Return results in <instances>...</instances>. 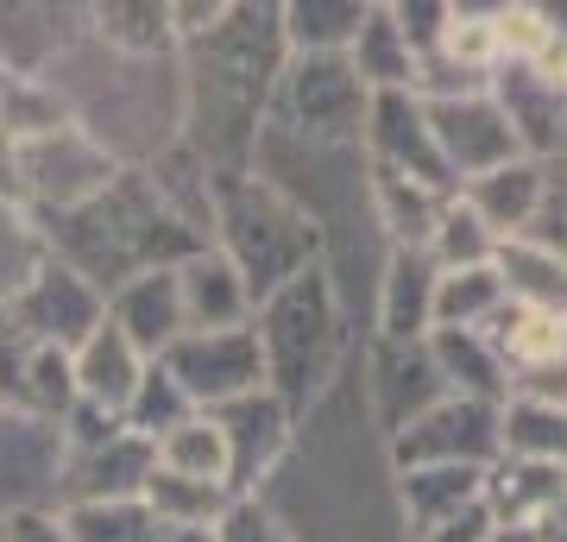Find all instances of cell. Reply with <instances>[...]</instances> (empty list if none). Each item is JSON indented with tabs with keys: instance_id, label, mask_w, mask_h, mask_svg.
Returning a JSON list of instances; mask_svg holds the SVG:
<instances>
[{
	"instance_id": "cell-9",
	"label": "cell",
	"mask_w": 567,
	"mask_h": 542,
	"mask_svg": "<svg viewBox=\"0 0 567 542\" xmlns=\"http://www.w3.org/2000/svg\"><path fill=\"white\" fill-rule=\"evenodd\" d=\"M177 303H183V335H227V328H246V297L240 272L221 259V253H189L177 265Z\"/></svg>"
},
{
	"instance_id": "cell-5",
	"label": "cell",
	"mask_w": 567,
	"mask_h": 542,
	"mask_svg": "<svg viewBox=\"0 0 567 542\" xmlns=\"http://www.w3.org/2000/svg\"><path fill=\"white\" fill-rule=\"evenodd\" d=\"M486 454H498V417L480 398H454L423 410L416 422H404L398 436V461H435V467H480Z\"/></svg>"
},
{
	"instance_id": "cell-1",
	"label": "cell",
	"mask_w": 567,
	"mask_h": 542,
	"mask_svg": "<svg viewBox=\"0 0 567 542\" xmlns=\"http://www.w3.org/2000/svg\"><path fill=\"white\" fill-rule=\"evenodd\" d=\"M152 366L171 372L183 398L196 410H221L234 398H252L265 391V347H259V328H227V335H183L171 341Z\"/></svg>"
},
{
	"instance_id": "cell-28",
	"label": "cell",
	"mask_w": 567,
	"mask_h": 542,
	"mask_svg": "<svg viewBox=\"0 0 567 542\" xmlns=\"http://www.w3.org/2000/svg\"><path fill=\"white\" fill-rule=\"evenodd\" d=\"M435 58H442V63H461V76H486V70H498L492 13L447 7V13H442V39H435Z\"/></svg>"
},
{
	"instance_id": "cell-10",
	"label": "cell",
	"mask_w": 567,
	"mask_h": 542,
	"mask_svg": "<svg viewBox=\"0 0 567 542\" xmlns=\"http://www.w3.org/2000/svg\"><path fill=\"white\" fill-rule=\"evenodd\" d=\"M70 366H76V403L95 410V417H114V422L126 417V403H133V391H140V379H145V360L126 347V335L114 321H102V328L70 354Z\"/></svg>"
},
{
	"instance_id": "cell-16",
	"label": "cell",
	"mask_w": 567,
	"mask_h": 542,
	"mask_svg": "<svg viewBox=\"0 0 567 542\" xmlns=\"http://www.w3.org/2000/svg\"><path fill=\"white\" fill-rule=\"evenodd\" d=\"M498 309H505V290H498V272H492V265H473V272H435L429 335H435V328H447V335H480Z\"/></svg>"
},
{
	"instance_id": "cell-6",
	"label": "cell",
	"mask_w": 567,
	"mask_h": 542,
	"mask_svg": "<svg viewBox=\"0 0 567 542\" xmlns=\"http://www.w3.org/2000/svg\"><path fill=\"white\" fill-rule=\"evenodd\" d=\"M365 126H372V152H379L385 171L423 183V190H435V196H454V177L442 171V152H435V140H429V121H423V101L416 95H404V89L372 95Z\"/></svg>"
},
{
	"instance_id": "cell-32",
	"label": "cell",
	"mask_w": 567,
	"mask_h": 542,
	"mask_svg": "<svg viewBox=\"0 0 567 542\" xmlns=\"http://www.w3.org/2000/svg\"><path fill=\"white\" fill-rule=\"evenodd\" d=\"M0 542H70V536H63L58 518H44V511L20 504V511H7V518H0Z\"/></svg>"
},
{
	"instance_id": "cell-31",
	"label": "cell",
	"mask_w": 567,
	"mask_h": 542,
	"mask_svg": "<svg viewBox=\"0 0 567 542\" xmlns=\"http://www.w3.org/2000/svg\"><path fill=\"white\" fill-rule=\"evenodd\" d=\"M208 542H290V536H284L265 511H252V504H227L221 523L208 530Z\"/></svg>"
},
{
	"instance_id": "cell-3",
	"label": "cell",
	"mask_w": 567,
	"mask_h": 542,
	"mask_svg": "<svg viewBox=\"0 0 567 542\" xmlns=\"http://www.w3.org/2000/svg\"><path fill=\"white\" fill-rule=\"evenodd\" d=\"M13 177H25L32 196L58 202L63 215H70V208H82V202L102 196L121 171H114V158H107L76 121H63L58 133H39V140L13 145Z\"/></svg>"
},
{
	"instance_id": "cell-22",
	"label": "cell",
	"mask_w": 567,
	"mask_h": 542,
	"mask_svg": "<svg viewBox=\"0 0 567 542\" xmlns=\"http://www.w3.org/2000/svg\"><path fill=\"white\" fill-rule=\"evenodd\" d=\"M429 297H435V265H429V253L398 246L391 278H385V335H391V341L423 335V328H429Z\"/></svg>"
},
{
	"instance_id": "cell-11",
	"label": "cell",
	"mask_w": 567,
	"mask_h": 542,
	"mask_svg": "<svg viewBox=\"0 0 567 542\" xmlns=\"http://www.w3.org/2000/svg\"><path fill=\"white\" fill-rule=\"evenodd\" d=\"M492 272H498V290H505L511 309H536V316H561L567 321V259L555 253V246H543L536 234L498 241Z\"/></svg>"
},
{
	"instance_id": "cell-30",
	"label": "cell",
	"mask_w": 567,
	"mask_h": 542,
	"mask_svg": "<svg viewBox=\"0 0 567 542\" xmlns=\"http://www.w3.org/2000/svg\"><path fill=\"white\" fill-rule=\"evenodd\" d=\"M536 241L567 259V171H543V208H536Z\"/></svg>"
},
{
	"instance_id": "cell-21",
	"label": "cell",
	"mask_w": 567,
	"mask_h": 542,
	"mask_svg": "<svg viewBox=\"0 0 567 542\" xmlns=\"http://www.w3.org/2000/svg\"><path fill=\"white\" fill-rule=\"evenodd\" d=\"M140 504L164 523V530H215V523H221V511H227V485L171 480V473H158V467H152V480H145Z\"/></svg>"
},
{
	"instance_id": "cell-17",
	"label": "cell",
	"mask_w": 567,
	"mask_h": 542,
	"mask_svg": "<svg viewBox=\"0 0 567 542\" xmlns=\"http://www.w3.org/2000/svg\"><path fill=\"white\" fill-rule=\"evenodd\" d=\"M152 461H158V473H171V480L227 485V442H221V429H215L208 410L183 417L177 429H164L158 442H152Z\"/></svg>"
},
{
	"instance_id": "cell-20",
	"label": "cell",
	"mask_w": 567,
	"mask_h": 542,
	"mask_svg": "<svg viewBox=\"0 0 567 542\" xmlns=\"http://www.w3.org/2000/svg\"><path fill=\"white\" fill-rule=\"evenodd\" d=\"M372 190H379V215H385V227L398 234V246H410V253H423L429 234H435V222H442L447 196H435V190H423V183L398 177V171H385L379 164V177H372Z\"/></svg>"
},
{
	"instance_id": "cell-27",
	"label": "cell",
	"mask_w": 567,
	"mask_h": 542,
	"mask_svg": "<svg viewBox=\"0 0 567 542\" xmlns=\"http://www.w3.org/2000/svg\"><path fill=\"white\" fill-rule=\"evenodd\" d=\"M25 403L39 422H63L76 410V366L63 347H25Z\"/></svg>"
},
{
	"instance_id": "cell-25",
	"label": "cell",
	"mask_w": 567,
	"mask_h": 542,
	"mask_svg": "<svg viewBox=\"0 0 567 542\" xmlns=\"http://www.w3.org/2000/svg\"><path fill=\"white\" fill-rule=\"evenodd\" d=\"M70 542H158L164 523L145 511L140 499H114V504H70L63 518Z\"/></svg>"
},
{
	"instance_id": "cell-12",
	"label": "cell",
	"mask_w": 567,
	"mask_h": 542,
	"mask_svg": "<svg viewBox=\"0 0 567 542\" xmlns=\"http://www.w3.org/2000/svg\"><path fill=\"white\" fill-rule=\"evenodd\" d=\"M215 429H221L227 442V492H240V485L259 480V467H271V454L284 448V403L252 391V398H234L221 410H208Z\"/></svg>"
},
{
	"instance_id": "cell-8",
	"label": "cell",
	"mask_w": 567,
	"mask_h": 542,
	"mask_svg": "<svg viewBox=\"0 0 567 542\" xmlns=\"http://www.w3.org/2000/svg\"><path fill=\"white\" fill-rule=\"evenodd\" d=\"M107 321L126 335L140 360H158L171 341H183V303H177V265L140 272L121 290H107Z\"/></svg>"
},
{
	"instance_id": "cell-14",
	"label": "cell",
	"mask_w": 567,
	"mask_h": 542,
	"mask_svg": "<svg viewBox=\"0 0 567 542\" xmlns=\"http://www.w3.org/2000/svg\"><path fill=\"white\" fill-rule=\"evenodd\" d=\"M454 196L486 222L492 241H517V234H529L536 227V208H543V164H505V171H492V177L480 183H461Z\"/></svg>"
},
{
	"instance_id": "cell-13",
	"label": "cell",
	"mask_w": 567,
	"mask_h": 542,
	"mask_svg": "<svg viewBox=\"0 0 567 542\" xmlns=\"http://www.w3.org/2000/svg\"><path fill=\"white\" fill-rule=\"evenodd\" d=\"M152 442H140L133 429H114L107 442H89L76 448V504H114V499H140L145 480H152Z\"/></svg>"
},
{
	"instance_id": "cell-24",
	"label": "cell",
	"mask_w": 567,
	"mask_h": 542,
	"mask_svg": "<svg viewBox=\"0 0 567 542\" xmlns=\"http://www.w3.org/2000/svg\"><path fill=\"white\" fill-rule=\"evenodd\" d=\"M423 253H429V265H435V272H473V265H492L498 241H492L486 222H480L461 196H447L442 222H435V234H429Z\"/></svg>"
},
{
	"instance_id": "cell-4",
	"label": "cell",
	"mask_w": 567,
	"mask_h": 542,
	"mask_svg": "<svg viewBox=\"0 0 567 542\" xmlns=\"http://www.w3.org/2000/svg\"><path fill=\"white\" fill-rule=\"evenodd\" d=\"M13 321H20V335L32 347H63V354H76V347L107 321V303H102V290H89L70 265L51 259L39 278L13 297Z\"/></svg>"
},
{
	"instance_id": "cell-18",
	"label": "cell",
	"mask_w": 567,
	"mask_h": 542,
	"mask_svg": "<svg viewBox=\"0 0 567 542\" xmlns=\"http://www.w3.org/2000/svg\"><path fill=\"white\" fill-rule=\"evenodd\" d=\"M498 448H505L511 461L561 467L567 461V410L561 403H536V398H511L498 410Z\"/></svg>"
},
{
	"instance_id": "cell-26",
	"label": "cell",
	"mask_w": 567,
	"mask_h": 542,
	"mask_svg": "<svg viewBox=\"0 0 567 542\" xmlns=\"http://www.w3.org/2000/svg\"><path fill=\"white\" fill-rule=\"evenodd\" d=\"M435 372H447L454 385H466V391H480V403L486 398H505V366L492 360L486 335H447V328H435Z\"/></svg>"
},
{
	"instance_id": "cell-33",
	"label": "cell",
	"mask_w": 567,
	"mask_h": 542,
	"mask_svg": "<svg viewBox=\"0 0 567 542\" xmlns=\"http://www.w3.org/2000/svg\"><path fill=\"white\" fill-rule=\"evenodd\" d=\"M0 328H7V316H0Z\"/></svg>"
},
{
	"instance_id": "cell-2",
	"label": "cell",
	"mask_w": 567,
	"mask_h": 542,
	"mask_svg": "<svg viewBox=\"0 0 567 542\" xmlns=\"http://www.w3.org/2000/svg\"><path fill=\"white\" fill-rule=\"evenodd\" d=\"M423 121H429V140H435V152H442V171L454 177V190L524 158V145H517V133H511V121L498 114L492 95L423 101Z\"/></svg>"
},
{
	"instance_id": "cell-29",
	"label": "cell",
	"mask_w": 567,
	"mask_h": 542,
	"mask_svg": "<svg viewBox=\"0 0 567 542\" xmlns=\"http://www.w3.org/2000/svg\"><path fill=\"white\" fill-rule=\"evenodd\" d=\"M548 39H555V13H543V7H492V44H498L505 70L536 63Z\"/></svg>"
},
{
	"instance_id": "cell-23",
	"label": "cell",
	"mask_w": 567,
	"mask_h": 542,
	"mask_svg": "<svg viewBox=\"0 0 567 542\" xmlns=\"http://www.w3.org/2000/svg\"><path fill=\"white\" fill-rule=\"evenodd\" d=\"M44 265H51V241L39 234V222L25 215L20 202L0 196V303L20 297Z\"/></svg>"
},
{
	"instance_id": "cell-19",
	"label": "cell",
	"mask_w": 567,
	"mask_h": 542,
	"mask_svg": "<svg viewBox=\"0 0 567 542\" xmlns=\"http://www.w3.org/2000/svg\"><path fill=\"white\" fill-rule=\"evenodd\" d=\"M480 485H486V473H480V467H435V473H410L404 504H410L416 536H435L442 523L461 518L466 504H480Z\"/></svg>"
},
{
	"instance_id": "cell-7",
	"label": "cell",
	"mask_w": 567,
	"mask_h": 542,
	"mask_svg": "<svg viewBox=\"0 0 567 542\" xmlns=\"http://www.w3.org/2000/svg\"><path fill=\"white\" fill-rule=\"evenodd\" d=\"M290 95H297V121L316 133V140H347L365 126V108H372V89L353 76V63L341 58H309L297 63L290 76Z\"/></svg>"
},
{
	"instance_id": "cell-15",
	"label": "cell",
	"mask_w": 567,
	"mask_h": 542,
	"mask_svg": "<svg viewBox=\"0 0 567 542\" xmlns=\"http://www.w3.org/2000/svg\"><path fill=\"white\" fill-rule=\"evenodd\" d=\"M347 63H353V76H360L372 95H391V89L416 82V58H410V44H404V32H398V20H391V7H365L360 32L347 44Z\"/></svg>"
}]
</instances>
